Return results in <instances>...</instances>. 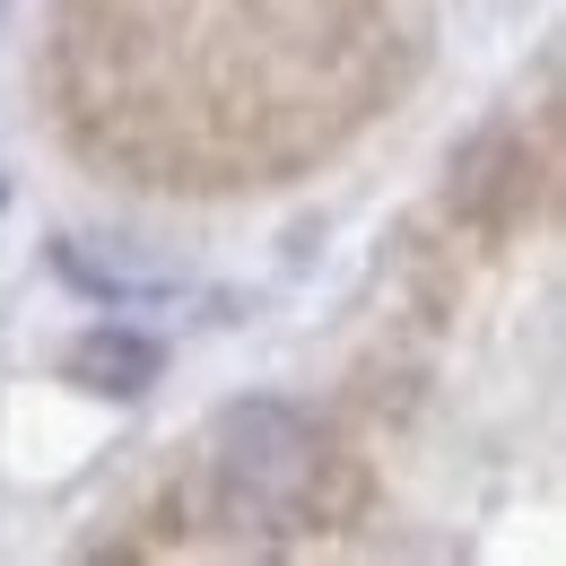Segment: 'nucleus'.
I'll use <instances>...</instances> for the list:
<instances>
[{"instance_id": "obj_1", "label": "nucleus", "mask_w": 566, "mask_h": 566, "mask_svg": "<svg viewBox=\"0 0 566 566\" xmlns=\"http://www.w3.org/2000/svg\"><path fill=\"white\" fill-rule=\"evenodd\" d=\"M210 480L244 523H296L323 480V436L287 401H235L210 436Z\"/></svg>"}, {"instance_id": "obj_2", "label": "nucleus", "mask_w": 566, "mask_h": 566, "mask_svg": "<svg viewBox=\"0 0 566 566\" xmlns=\"http://www.w3.org/2000/svg\"><path fill=\"white\" fill-rule=\"evenodd\" d=\"M157 366H166V349L157 340H140V332H123V323H105V332H87L71 349V375L87 384V392H148L157 384Z\"/></svg>"}]
</instances>
